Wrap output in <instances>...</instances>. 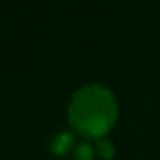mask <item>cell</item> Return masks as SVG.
<instances>
[{
  "mask_svg": "<svg viewBox=\"0 0 160 160\" xmlns=\"http://www.w3.org/2000/svg\"><path fill=\"white\" fill-rule=\"evenodd\" d=\"M71 115L83 132L91 136L102 134L114 119V100L100 86L84 88L74 97Z\"/></svg>",
  "mask_w": 160,
  "mask_h": 160,
  "instance_id": "1",
  "label": "cell"
},
{
  "mask_svg": "<svg viewBox=\"0 0 160 160\" xmlns=\"http://www.w3.org/2000/svg\"><path fill=\"white\" fill-rule=\"evenodd\" d=\"M69 143H71V134L69 132H62V134H59L55 139V150L57 152H64V150L69 146Z\"/></svg>",
  "mask_w": 160,
  "mask_h": 160,
  "instance_id": "2",
  "label": "cell"
},
{
  "mask_svg": "<svg viewBox=\"0 0 160 160\" xmlns=\"http://www.w3.org/2000/svg\"><path fill=\"white\" fill-rule=\"evenodd\" d=\"M93 150H91L90 145H81L78 148V153H76V160H91V155H93Z\"/></svg>",
  "mask_w": 160,
  "mask_h": 160,
  "instance_id": "3",
  "label": "cell"
},
{
  "mask_svg": "<svg viewBox=\"0 0 160 160\" xmlns=\"http://www.w3.org/2000/svg\"><path fill=\"white\" fill-rule=\"evenodd\" d=\"M98 150H100V153H103V155H110V152H112V148H110V145H108L107 141H102L100 145H98Z\"/></svg>",
  "mask_w": 160,
  "mask_h": 160,
  "instance_id": "4",
  "label": "cell"
}]
</instances>
